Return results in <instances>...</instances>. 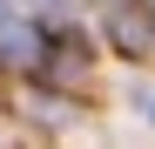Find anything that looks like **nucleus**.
Wrapping results in <instances>:
<instances>
[{"instance_id": "f257e3e1", "label": "nucleus", "mask_w": 155, "mask_h": 149, "mask_svg": "<svg viewBox=\"0 0 155 149\" xmlns=\"http://www.w3.org/2000/svg\"><path fill=\"white\" fill-rule=\"evenodd\" d=\"M41 81H54V88H81L88 81V41L81 34H54V41H41Z\"/></svg>"}, {"instance_id": "7ed1b4c3", "label": "nucleus", "mask_w": 155, "mask_h": 149, "mask_svg": "<svg viewBox=\"0 0 155 149\" xmlns=\"http://www.w3.org/2000/svg\"><path fill=\"white\" fill-rule=\"evenodd\" d=\"M20 7H61V0H20Z\"/></svg>"}, {"instance_id": "f03ea898", "label": "nucleus", "mask_w": 155, "mask_h": 149, "mask_svg": "<svg viewBox=\"0 0 155 149\" xmlns=\"http://www.w3.org/2000/svg\"><path fill=\"white\" fill-rule=\"evenodd\" d=\"M108 41H115V54H148V47H155V14L142 7V0H121V7L108 14Z\"/></svg>"}]
</instances>
